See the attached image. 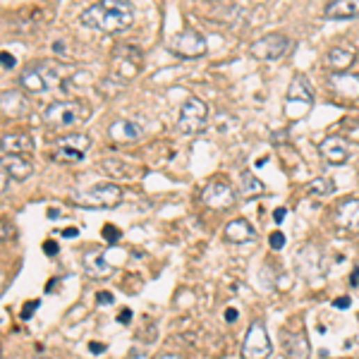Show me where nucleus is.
Wrapping results in <instances>:
<instances>
[{"mask_svg":"<svg viewBox=\"0 0 359 359\" xmlns=\"http://www.w3.org/2000/svg\"><path fill=\"white\" fill-rule=\"evenodd\" d=\"M307 192L314 194V197H328V194L335 192V182L330 177H319V180H314V182L309 184Z\"/></svg>","mask_w":359,"mask_h":359,"instance_id":"25","label":"nucleus"},{"mask_svg":"<svg viewBox=\"0 0 359 359\" xmlns=\"http://www.w3.org/2000/svg\"><path fill=\"white\" fill-rule=\"evenodd\" d=\"M89 149H91V137H86V134H65L56 144V159L67 163H79L84 161Z\"/></svg>","mask_w":359,"mask_h":359,"instance_id":"10","label":"nucleus"},{"mask_svg":"<svg viewBox=\"0 0 359 359\" xmlns=\"http://www.w3.org/2000/svg\"><path fill=\"white\" fill-rule=\"evenodd\" d=\"M264 182H261L259 177H254L252 173H242L239 175V194L242 197H247V199H252V197H259V194H264Z\"/></svg>","mask_w":359,"mask_h":359,"instance_id":"23","label":"nucleus"},{"mask_svg":"<svg viewBox=\"0 0 359 359\" xmlns=\"http://www.w3.org/2000/svg\"><path fill=\"white\" fill-rule=\"evenodd\" d=\"M34 151V137L24 132L3 134V156H24Z\"/></svg>","mask_w":359,"mask_h":359,"instance_id":"17","label":"nucleus"},{"mask_svg":"<svg viewBox=\"0 0 359 359\" xmlns=\"http://www.w3.org/2000/svg\"><path fill=\"white\" fill-rule=\"evenodd\" d=\"M3 239H8V221H3Z\"/></svg>","mask_w":359,"mask_h":359,"instance_id":"41","label":"nucleus"},{"mask_svg":"<svg viewBox=\"0 0 359 359\" xmlns=\"http://www.w3.org/2000/svg\"><path fill=\"white\" fill-rule=\"evenodd\" d=\"M108 137L113 141H125V144H132L144 137V127L134 120H115V122L108 127Z\"/></svg>","mask_w":359,"mask_h":359,"instance_id":"15","label":"nucleus"},{"mask_svg":"<svg viewBox=\"0 0 359 359\" xmlns=\"http://www.w3.org/2000/svg\"><path fill=\"white\" fill-rule=\"evenodd\" d=\"M225 239L228 242H235V244H244V242H252L254 237H257V232H254L252 223L244 221V218H235L230 221L225 225Z\"/></svg>","mask_w":359,"mask_h":359,"instance_id":"19","label":"nucleus"},{"mask_svg":"<svg viewBox=\"0 0 359 359\" xmlns=\"http://www.w3.org/2000/svg\"><path fill=\"white\" fill-rule=\"evenodd\" d=\"M31 359H51V357H31Z\"/></svg>","mask_w":359,"mask_h":359,"instance_id":"43","label":"nucleus"},{"mask_svg":"<svg viewBox=\"0 0 359 359\" xmlns=\"http://www.w3.org/2000/svg\"><path fill=\"white\" fill-rule=\"evenodd\" d=\"M43 252H46L48 257H56V254H58V242H53V239H48V242L43 244Z\"/></svg>","mask_w":359,"mask_h":359,"instance_id":"31","label":"nucleus"},{"mask_svg":"<svg viewBox=\"0 0 359 359\" xmlns=\"http://www.w3.org/2000/svg\"><path fill=\"white\" fill-rule=\"evenodd\" d=\"M292 48V41L287 39L285 34H266L261 36L259 41L252 43V56L264 60V63H276V60H282L290 53Z\"/></svg>","mask_w":359,"mask_h":359,"instance_id":"7","label":"nucleus"},{"mask_svg":"<svg viewBox=\"0 0 359 359\" xmlns=\"http://www.w3.org/2000/svg\"><path fill=\"white\" fill-rule=\"evenodd\" d=\"M0 60H3V70H13L15 65H17V63H15V56H10L8 51H3V56H0Z\"/></svg>","mask_w":359,"mask_h":359,"instance_id":"30","label":"nucleus"},{"mask_svg":"<svg viewBox=\"0 0 359 359\" xmlns=\"http://www.w3.org/2000/svg\"><path fill=\"white\" fill-rule=\"evenodd\" d=\"M103 168H106V170L111 173L113 177H134V175H137V170H134V168L125 166L122 161H115V159L103 161Z\"/></svg>","mask_w":359,"mask_h":359,"instance_id":"26","label":"nucleus"},{"mask_svg":"<svg viewBox=\"0 0 359 359\" xmlns=\"http://www.w3.org/2000/svg\"><path fill=\"white\" fill-rule=\"evenodd\" d=\"M134 19V10L127 0H101L81 13V24L103 34H120L129 29Z\"/></svg>","mask_w":359,"mask_h":359,"instance_id":"1","label":"nucleus"},{"mask_svg":"<svg viewBox=\"0 0 359 359\" xmlns=\"http://www.w3.org/2000/svg\"><path fill=\"white\" fill-rule=\"evenodd\" d=\"M81 264H84L86 276H91V278H96V280L108 278V276L113 273V266L106 261V254H103L101 249H89V252H84Z\"/></svg>","mask_w":359,"mask_h":359,"instance_id":"16","label":"nucleus"},{"mask_svg":"<svg viewBox=\"0 0 359 359\" xmlns=\"http://www.w3.org/2000/svg\"><path fill=\"white\" fill-rule=\"evenodd\" d=\"M206 125H209V106H206L201 99H197V96L184 101L182 108H180V118H177L180 132L192 137V134H199L201 129H206Z\"/></svg>","mask_w":359,"mask_h":359,"instance_id":"4","label":"nucleus"},{"mask_svg":"<svg viewBox=\"0 0 359 359\" xmlns=\"http://www.w3.org/2000/svg\"><path fill=\"white\" fill-rule=\"evenodd\" d=\"M36 307H39V299H34V302H29V304H24V312H22V319H31L34 317V312H36Z\"/></svg>","mask_w":359,"mask_h":359,"instance_id":"29","label":"nucleus"},{"mask_svg":"<svg viewBox=\"0 0 359 359\" xmlns=\"http://www.w3.org/2000/svg\"><path fill=\"white\" fill-rule=\"evenodd\" d=\"M103 239H106V242H111V244H115L118 239H120V230L115 225H103Z\"/></svg>","mask_w":359,"mask_h":359,"instance_id":"27","label":"nucleus"},{"mask_svg":"<svg viewBox=\"0 0 359 359\" xmlns=\"http://www.w3.org/2000/svg\"><path fill=\"white\" fill-rule=\"evenodd\" d=\"M26 111V101L22 99L17 91H3V113L10 118L22 115Z\"/></svg>","mask_w":359,"mask_h":359,"instance_id":"24","label":"nucleus"},{"mask_svg":"<svg viewBox=\"0 0 359 359\" xmlns=\"http://www.w3.org/2000/svg\"><path fill=\"white\" fill-rule=\"evenodd\" d=\"M96 299H99V304H113V299H115V297H113L111 292H101Z\"/></svg>","mask_w":359,"mask_h":359,"instance_id":"35","label":"nucleus"},{"mask_svg":"<svg viewBox=\"0 0 359 359\" xmlns=\"http://www.w3.org/2000/svg\"><path fill=\"white\" fill-rule=\"evenodd\" d=\"M342 359H345V357H342Z\"/></svg>","mask_w":359,"mask_h":359,"instance_id":"44","label":"nucleus"},{"mask_svg":"<svg viewBox=\"0 0 359 359\" xmlns=\"http://www.w3.org/2000/svg\"><path fill=\"white\" fill-rule=\"evenodd\" d=\"M86 115H89V106L81 101H56L46 108V113H43V118H46L48 125L63 127V129L84 122Z\"/></svg>","mask_w":359,"mask_h":359,"instance_id":"2","label":"nucleus"},{"mask_svg":"<svg viewBox=\"0 0 359 359\" xmlns=\"http://www.w3.org/2000/svg\"><path fill=\"white\" fill-rule=\"evenodd\" d=\"M319 154L330 166H345L350 161V146H347V141L342 137H326L319 144Z\"/></svg>","mask_w":359,"mask_h":359,"instance_id":"12","label":"nucleus"},{"mask_svg":"<svg viewBox=\"0 0 359 359\" xmlns=\"http://www.w3.org/2000/svg\"><path fill=\"white\" fill-rule=\"evenodd\" d=\"M58 216H60V214H58L56 209H51V211H48V218H58Z\"/></svg>","mask_w":359,"mask_h":359,"instance_id":"42","label":"nucleus"},{"mask_svg":"<svg viewBox=\"0 0 359 359\" xmlns=\"http://www.w3.org/2000/svg\"><path fill=\"white\" fill-rule=\"evenodd\" d=\"M74 201L86 209H115L122 204V189L113 182H101L74 197Z\"/></svg>","mask_w":359,"mask_h":359,"instance_id":"5","label":"nucleus"},{"mask_svg":"<svg viewBox=\"0 0 359 359\" xmlns=\"http://www.w3.org/2000/svg\"><path fill=\"white\" fill-rule=\"evenodd\" d=\"M273 347H271V338H269V330L264 328V324L254 321L249 326L247 335H244L242 342V359H269Z\"/></svg>","mask_w":359,"mask_h":359,"instance_id":"8","label":"nucleus"},{"mask_svg":"<svg viewBox=\"0 0 359 359\" xmlns=\"http://www.w3.org/2000/svg\"><path fill=\"white\" fill-rule=\"evenodd\" d=\"M333 304H335V309H347L350 307V297H338Z\"/></svg>","mask_w":359,"mask_h":359,"instance_id":"34","label":"nucleus"},{"mask_svg":"<svg viewBox=\"0 0 359 359\" xmlns=\"http://www.w3.org/2000/svg\"><path fill=\"white\" fill-rule=\"evenodd\" d=\"M333 223L342 232H359V197L357 199H345L338 204L333 211Z\"/></svg>","mask_w":359,"mask_h":359,"instance_id":"11","label":"nucleus"},{"mask_svg":"<svg viewBox=\"0 0 359 359\" xmlns=\"http://www.w3.org/2000/svg\"><path fill=\"white\" fill-rule=\"evenodd\" d=\"M350 282H352V285H359V269H355V271H352V276H350Z\"/></svg>","mask_w":359,"mask_h":359,"instance_id":"39","label":"nucleus"},{"mask_svg":"<svg viewBox=\"0 0 359 359\" xmlns=\"http://www.w3.org/2000/svg\"><path fill=\"white\" fill-rule=\"evenodd\" d=\"M3 170L17 182H24L34 175V163L26 156H3Z\"/></svg>","mask_w":359,"mask_h":359,"instance_id":"18","label":"nucleus"},{"mask_svg":"<svg viewBox=\"0 0 359 359\" xmlns=\"http://www.w3.org/2000/svg\"><path fill=\"white\" fill-rule=\"evenodd\" d=\"M166 48L177 58L194 60V58H201L206 53V39L199 34L197 29H182L168 39Z\"/></svg>","mask_w":359,"mask_h":359,"instance_id":"6","label":"nucleus"},{"mask_svg":"<svg viewBox=\"0 0 359 359\" xmlns=\"http://www.w3.org/2000/svg\"><path fill=\"white\" fill-rule=\"evenodd\" d=\"M330 89L335 91V96L345 101H357L359 99V74L352 72H335L330 77Z\"/></svg>","mask_w":359,"mask_h":359,"instance_id":"14","label":"nucleus"},{"mask_svg":"<svg viewBox=\"0 0 359 359\" xmlns=\"http://www.w3.org/2000/svg\"><path fill=\"white\" fill-rule=\"evenodd\" d=\"M285 214H287V209H278V211H276V214H273V221L280 225V223L285 221Z\"/></svg>","mask_w":359,"mask_h":359,"instance_id":"37","label":"nucleus"},{"mask_svg":"<svg viewBox=\"0 0 359 359\" xmlns=\"http://www.w3.org/2000/svg\"><path fill=\"white\" fill-rule=\"evenodd\" d=\"M282 350H285L287 359H309V340L304 335V330H282L280 333Z\"/></svg>","mask_w":359,"mask_h":359,"instance_id":"13","label":"nucleus"},{"mask_svg":"<svg viewBox=\"0 0 359 359\" xmlns=\"http://www.w3.org/2000/svg\"><path fill=\"white\" fill-rule=\"evenodd\" d=\"M118 321H120V324H129V321H132V312H129V309L120 312V314H118Z\"/></svg>","mask_w":359,"mask_h":359,"instance_id":"33","label":"nucleus"},{"mask_svg":"<svg viewBox=\"0 0 359 359\" xmlns=\"http://www.w3.org/2000/svg\"><path fill=\"white\" fill-rule=\"evenodd\" d=\"M89 350H91V355H103V352H106V345H101V342H89Z\"/></svg>","mask_w":359,"mask_h":359,"instance_id":"32","label":"nucleus"},{"mask_svg":"<svg viewBox=\"0 0 359 359\" xmlns=\"http://www.w3.org/2000/svg\"><path fill=\"white\" fill-rule=\"evenodd\" d=\"M295 101H302L304 108H312L314 103V91L312 86H309L307 77H302V74H297V77L290 81V89H287V106H292Z\"/></svg>","mask_w":359,"mask_h":359,"instance_id":"21","label":"nucleus"},{"mask_svg":"<svg viewBox=\"0 0 359 359\" xmlns=\"http://www.w3.org/2000/svg\"><path fill=\"white\" fill-rule=\"evenodd\" d=\"M269 242H271V247H273L276 252H278V249L285 247V235H282V232L278 230V232H273V235H271Z\"/></svg>","mask_w":359,"mask_h":359,"instance_id":"28","label":"nucleus"},{"mask_svg":"<svg viewBox=\"0 0 359 359\" xmlns=\"http://www.w3.org/2000/svg\"><path fill=\"white\" fill-rule=\"evenodd\" d=\"M201 201L214 211H225L235 206L237 194L225 180H214V182L206 184V189L201 192Z\"/></svg>","mask_w":359,"mask_h":359,"instance_id":"9","label":"nucleus"},{"mask_svg":"<svg viewBox=\"0 0 359 359\" xmlns=\"http://www.w3.org/2000/svg\"><path fill=\"white\" fill-rule=\"evenodd\" d=\"M328 19H355L359 17V0H333L324 8Z\"/></svg>","mask_w":359,"mask_h":359,"instance_id":"20","label":"nucleus"},{"mask_svg":"<svg viewBox=\"0 0 359 359\" xmlns=\"http://www.w3.org/2000/svg\"><path fill=\"white\" fill-rule=\"evenodd\" d=\"M159 359H184V357H180V355H161Z\"/></svg>","mask_w":359,"mask_h":359,"instance_id":"40","label":"nucleus"},{"mask_svg":"<svg viewBox=\"0 0 359 359\" xmlns=\"http://www.w3.org/2000/svg\"><path fill=\"white\" fill-rule=\"evenodd\" d=\"M235 319H237V309H228V312H225V321H228V324H232Z\"/></svg>","mask_w":359,"mask_h":359,"instance_id":"38","label":"nucleus"},{"mask_svg":"<svg viewBox=\"0 0 359 359\" xmlns=\"http://www.w3.org/2000/svg\"><path fill=\"white\" fill-rule=\"evenodd\" d=\"M58 84V67L48 60L34 63L19 74V86L29 94H41Z\"/></svg>","mask_w":359,"mask_h":359,"instance_id":"3","label":"nucleus"},{"mask_svg":"<svg viewBox=\"0 0 359 359\" xmlns=\"http://www.w3.org/2000/svg\"><path fill=\"white\" fill-rule=\"evenodd\" d=\"M60 235H63V237H70V239H72V237H77V235H79V230H77V228H65V230H63V232H60Z\"/></svg>","mask_w":359,"mask_h":359,"instance_id":"36","label":"nucleus"},{"mask_svg":"<svg viewBox=\"0 0 359 359\" xmlns=\"http://www.w3.org/2000/svg\"><path fill=\"white\" fill-rule=\"evenodd\" d=\"M352 63H355V51L347 46L330 48L328 56H326V65H328L330 70H335V72H345Z\"/></svg>","mask_w":359,"mask_h":359,"instance_id":"22","label":"nucleus"}]
</instances>
